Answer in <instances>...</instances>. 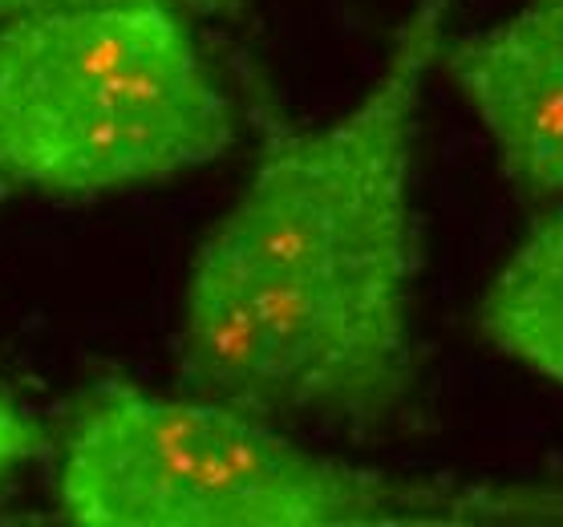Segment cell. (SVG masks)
<instances>
[{"label":"cell","mask_w":563,"mask_h":527,"mask_svg":"<svg viewBox=\"0 0 563 527\" xmlns=\"http://www.w3.org/2000/svg\"><path fill=\"white\" fill-rule=\"evenodd\" d=\"M450 4H413L341 118L305 130L268 118L252 179L195 252L179 389L345 430L410 410L418 110Z\"/></svg>","instance_id":"1"},{"label":"cell","mask_w":563,"mask_h":527,"mask_svg":"<svg viewBox=\"0 0 563 527\" xmlns=\"http://www.w3.org/2000/svg\"><path fill=\"white\" fill-rule=\"evenodd\" d=\"M57 507L81 527L563 524V487L385 475L300 447L244 406L102 377L69 414Z\"/></svg>","instance_id":"2"},{"label":"cell","mask_w":563,"mask_h":527,"mask_svg":"<svg viewBox=\"0 0 563 527\" xmlns=\"http://www.w3.org/2000/svg\"><path fill=\"white\" fill-rule=\"evenodd\" d=\"M235 142L179 4L49 9L0 21V183L110 195L207 167Z\"/></svg>","instance_id":"3"},{"label":"cell","mask_w":563,"mask_h":527,"mask_svg":"<svg viewBox=\"0 0 563 527\" xmlns=\"http://www.w3.org/2000/svg\"><path fill=\"white\" fill-rule=\"evenodd\" d=\"M438 65L527 191L563 207V0L442 41Z\"/></svg>","instance_id":"4"},{"label":"cell","mask_w":563,"mask_h":527,"mask_svg":"<svg viewBox=\"0 0 563 527\" xmlns=\"http://www.w3.org/2000/svg\"><path fill=\"white\" fill-rule=\"evenodd\" d=\"M478 329L523 370L563 386V207L539 219L490 281Z\"/></svg>","instance_id":"5"},{"label":"cell","mask_w":563,"mask_h":527,"mask_svg":"<svg viewBox=\"0 0 563 527\" xmlns=\"http://www.w3.org/2000/svg\"><path fill=\"white\" fill-rule=\"evenodd\" d=\"M41 450H45V430L0 386V491L9 487L21 475V466L33 463Z\"/></svg>","instance_id":"6"},{"label":"cell","mask_w":563,"mask_h":527,"mask_svg":"<svg viewBox=\"0 0 563 527\" xmlns=\"http://www.w3.org/2000/svg\"><path fill=\"white\" fill-rule=\"evenodd\" d=\"M98 4H142V0H0V21L49 13V9H98ZM167 4H179L187 17H240L247 0H167Z\"/></svg>","instance_id":"7"},{"label":"cell","mask_w":563,"mask_h":527,"mask_svg":"<svg viewBox=\"0 0 563 527\" xmlns=\"http://www.w3.org/2000/svg\"><path fill=\"white\" fill-rule=\"evenodd\" d=\"M0 187H4V183H0Z\"/></svg>","instance_id":"8"}]
</instances>
